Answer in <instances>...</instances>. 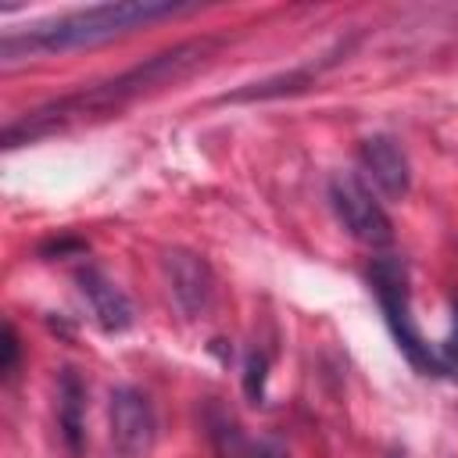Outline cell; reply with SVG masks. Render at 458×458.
<instances>
[{
  "instance_id": "obj_10",
  "label": "cell",
  "mask_w": 458,
  "mask_h": 458,
  "mask_svg": "<svg viewBox=\"0 0 458 458\" xmlns=\"http://www.w3.org/2000/svg\"><path fill=\"white\" fill-rule=\"evenodd\" d=\"M311 82V72H290V75H279V79H268V82H254L250 89H240L233 97H222V100H265V97H279V93H301L308 89Z\"/></svg>"
},
{
  "instance_id": "obj_4",
  "label": "cell",
  "mask_w": 458,
  "mask_h": 458,
  "mask_svg": "<svg viewBox=\"0 0 458 458\" xmlns=\"http://www.w3.org/2000/svg\"><path fill=\"white\" fill-rule=\"evenodd\" d=\"M329 204L354 240H361L369 247H383L394 240V225H390L386 211L354 175H333L329 179Z\"/></svg>"
},
{
  "instance_id": "obj_15",
  "label": "cell",
  "mask_w": 458,
  "mask_h": 458,
  "mask_svg": "<svg viewBox=\"0 0 458 458\" xmlns=\"http://www.w3.org/2000/svg\"><path fill=\"white\" fill-rule=\"evenodd\" d=\"M243 458H286V451L276 447V444H247V454Z\"/></svg>"
},
{
  "instance_id": "obj_1",
  "label": "cell",
  "mask_w": 458,
  "mask_h": 458,
  "mask_svg": "<svg viewBox=\"0 0 458 458\" xmlns=\"http://www.w3.org/2000/svg\"><path fill=\"white\" fill-rule=\"evenodd\" d=\"M222 43L204 36V39H186V43H175L140 64H132L129 72L107 79V82H97L82 93H72V97H61V100H50L29 114H21L18 122H11L4 129V147H21V143H32L39 136H50L57 129H64L68 122L75 118H89V114H111V111H122L129 100H140L147 93H157L165 86H175L182 79H190L197 68H204L215 50Z\"/></svg>"
},
{
  "instance_id": "obj_2",
  "label": "cell",
  "mask_w": 458,
  "mask_h": 458,
  "mask_svg": "<svg viewBox=\"0 0 458 458\" xmlns=\"http://www.w3.org/2000/svg\"><path fill=\"white\" fill-rule=\"evenodd\" d=\"M193 11V4H172V0H111V4H93L72 14H61L54 21H39L21 36H4L0 57L18 61L29 54H61V50H79V47H97L114 36H125L147 21L172 18Z\"/></svg>"
},
{
  "instance_id": "obj_9",
  "label": "cell",
  "mask_w": 458,
  "mask_h": 458,
  "mask_svg": "<svg viewBox=\"0 0 458 458\" xmlns=\"http://www.w3.org/2000/svg\"><path fill=\"white\" fill-rule=\"evenodd\" d=\"M57 426L72 454L82 451L86 440V383L75 369H61L57 383Z\"/></svg>"
},
{
  "instance_id": "obj_13",
  "label": "cell",
  "mask_w": 458,
  "mask_h": 458,
  "mask_svg": "<svg viewBox=\"0 0 458 458\" xmlns=\"http://www.w3.org/2000/svg\"><path fill=\"white\" fill-rule=\"evenodd\" d=\"M440 365H444V376H451L454 369H458V304H454V318H451V333H447V340L440 344Z\"/></svg>"
},
{
  "instance_id": "obj_6",
  "label": "cell",
  "mask_w": 458,
  "mask_h": 458,
  "mask_svg": "<svg viewBox=\"0 0 458 458\" xmlns=\"http://www.w3.org/2000/svg\"><path fill=\"white\" fill-rule=\"evenodd\" d=\"M157 437V419L136 386H118L111 394V440L125 458H143L154 447Z\"/></svg>"
},
{
  "instance_id": "obj_14",
  "label": "cell",
  "mask_w": 458,
  "mask_h": 458,
  "mask_svg": "<svg viewBox=\"0 0 458 458\" xmlns=\"http://www.w3.org/2000/svg\"><path fill=\"white\" fill-rule=\"evenodd\" d=\"M82 250H86L82 240H50V243L39 247L43 258H54V254H82Z\"/></svg>"
},
{
  "instance_id": "obj_12",
  "label": "cell",
  "mask_w": 458,
  "mask_h": 458,
  "mask_svg": "<svg viewBox=\"0 0 458 458\" xmlns=\"http://www.w3.org/2000/svg\"><path fill=\"white\" fill-rule=\"evenodd\" d=\"M0 351H4V358H0V372H4V379H14L21 347H18V333H14V326H11V322L4 326V344H0Z\"/></svg>"
},
{
  "instance_id": "obj_7",
  "label": "cell",
  "mask_w": 458,
  "mask_h": 458,
  "mask_svg": "<svg viewBox=\"0 0 458 458\" xmlns=\"http://www.w3.org/2000/svg\"><path fill=\"white\" fill-rule=\"evenodd\" d=\"M358 165L365 172V179L390 200H401L411 186V165L408 154L401 150L397 140L390 136H369L358 147Z\"/></svg>"
},
{
  "instance_id": "obj_11",
  "label": "cell",
  "mask_w": 458,
  "mask_h": 458,
  "mask_svg": "<svg viewBox=\"0 0 458 458\" xmlns=\"http://www.w3.org/2000/svg\"><path fill=\"white\" fill-rule=\"evenodd\" d=\"M265 372H268V358L261 351H254L247 358V369H243V394L254 404H261V397H265Z\"/></svg>"
},
{
  "instance_id": "obj_5",
  "label": "cell",
  "mask_w": 458,
  "mask_h": 458,
  "mask_svg": "<svg viewBox=\"0 0 458 458\" xmlns=\"http://www.w3.org/2000/svg\"><path fill=\"white\" fill-rule=\"evenodd\" d=\"M161 268H165L168 293L186 318H197L200 311H208V304L215 297V276H211V265L204 254L172 247V250H165Z\"/></svg>"
},
{
  "instance_id": "obj_8",
  "label": "cell",
  "mask_w": 458,
  "mask_h": 458,
  "mask_svg": "<svg viewBox=\"0 0 458 458\" xmlns=\"http://www.w3.org/2000/svg\"><path fill=\"white\" fill-rule=\"evenodd\" d=\"M79 290H82V297L89 301L97 322H100L107 333H122V329L132 326V318H136V315H132V301H129L100 268L79 272Z\"/></svg>"
},
{
  "instance_id": "obj_3",
  "label": "cell",
  "mask_w": 458,
  "mask_h": 458,
  "mask_svg": "<svg viewBox=\"0 0 458 458\" xmlns=\"http://www.w3.org/2000/svg\"><path fill=\"white\" fill-rule=\"evenodd\" d=\"M369 283L376 290V301L386 315V326L397 340V347L404 351V358L422 369V372H433V376H444V365H440V354L422 340L415 318H411V301H408V272H404V261L397 258H376V265L369 268Z\"/></svg>"
}]
</instances>
